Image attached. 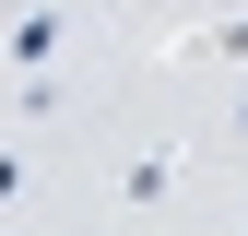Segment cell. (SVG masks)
<instances>
[{"label": "cell", "instance_id": "7a4b0ae2", "mask_svg": "<svg viewBox=\"0 0 248 236\" xmlns=\"http://www.w3.org/2000/svg\"><path fill=\"white\" fill-rule=\"evenodd\" d=\"M118 189H130V201H166V189H177V154H142V165H118Z\"/></svg>", "mask_w": 248, "mask_h": 236}, {"label": "cell", "instance_id": "277c9868", "mask_svg": "<svg viewBox=\"0 0 248 236\" xmlns=\"http://www.w3.org/2000/svg\"><path fill=\"white\" fill-rule=\"evenodd\" d=\"M213 47H225V59H248V24H225V36H213Z\"/></svg>", "mask_w": 248, "mask_h": 236}, {"label": "cell", "instance_id": "3957f363", "mask_svg": "<svg viewBox=\"0 0 248 236\" xmlns=\"http://www.w3.org/2000/svg\"><path fill=\"white\" fill-rule=\"evenodd\" d=\"M24 177H36V165H24V154H0V213L24 201Z\"/></svg>", "mask_w": 248, "mask_h": 236}, {"label": "cell", "instance_id": "6da1fadb", "mask_svg": "<svg viewBox=\"0 0 248 236\" xmlns=\"http://www.w3.org/2000/svg\"><path fill=\"white\" fill-rule=\"evenodd\" d=\"M47 59H59V12H47V0H36V12H12V71L36 83Z\"/></svg>", "mask_w": 248, "mask_h": 236}]
</instances>
